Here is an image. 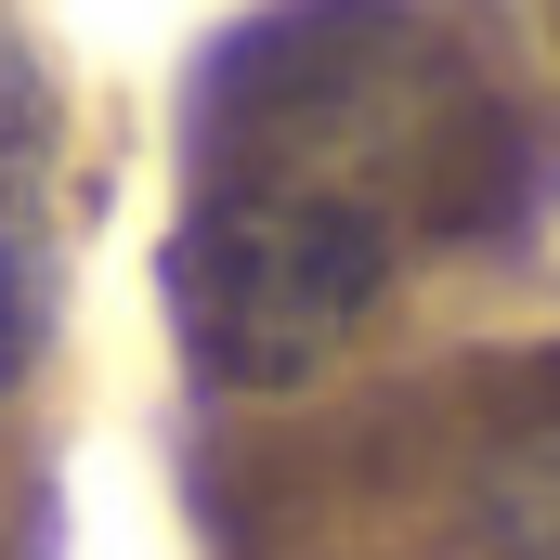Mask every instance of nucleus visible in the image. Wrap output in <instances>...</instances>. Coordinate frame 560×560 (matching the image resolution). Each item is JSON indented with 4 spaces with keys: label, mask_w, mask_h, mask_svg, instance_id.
Instances as JSON below:
<instances>
[{
    "label": "nucleus",
    "mask_w": 560,
    "mask_h": 560,
    "mask_svg": "<svg viewBox=\"0 0 560 560\" xmlns=\"http://www.w3.org/2000/svg\"><path fill=\"white\" fill-rule=\"evenodd\" d=\"M52 326V92L26 39H0V392Z\"/></svg>",
    "instance_id": "2"
},
{
    "label": "nucleus",
    "mask_w": 560,
    "mask_h": 560,
    "mask_svg": "<svg viewBox=\"0 0 560 560\" xmlns=\"http://www.w3.org/2000/svg\"><path fill=\"white\" fill-rule=\"evenodd\" d=\"M469 156L443 105L418 118L405 39L392 26H287V66L235 52L222 118H209V183L170 248V326L222 392H287L313 378L405 275V222L469 209Z\"/></svg>",
    "instance_id": "1"
},
{
    "label": "nucleus",
    "mask_w": 560,
    "mask_h": 560,
    "mask_svg": "<svg viewBox=\"0 0 560 560\" xmlns=\"http://www.w3.org/2000/svg\"><path fill=\"white\" fill-rule=\"evenodd\" d=\"M482 535H495V560H560V378L482 456Z\"/></svg>",
    "instance_id": "3"
}]
</instances>
